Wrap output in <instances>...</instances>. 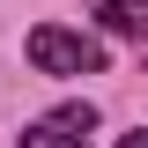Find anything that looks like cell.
Returning <instances> with one entry per match:
<instances>
[{
	"label": "cell",
	"instance_id": "cell-1",
	"mask_svg": "<svg viewBox=\"0 0 148 148\" xmlns=\"http://www.w3.org/2000/svg\"><path fill=\"white\" fill-rule=\"evenodd\" d=\"M30 67L37 74H104V45L67 22H37L30 30Z\"/></svg>",
	"mask_w": 148,
	"mask_h": 148
},
{
	"label": "cell",
	"instance_id": "cell-4",
	"mask_svg": "<svg viewBox=\"0 0 148 148\" xmlns=\"http://www.w3.org/2000/svg\"><path fill=\"white\" fill-rule=\"evenodd\" d=\"M119 148H148V126H133V133H126V141H119Z\"/></svg>",
	"mask_w": 148,
	"mask_h": 148
},
{
	"label": "cell",
	"instance_id": "cell-3",
	"mask_svg": "<svg viewBox=\"0 0 148 148\" xmlns=\"http://www.w3.org/2000/svg\"><path fill=\"white\" fill-rule=\"evenodd\" d=\"M96 22L111 37H126V45H148V0H89Z\"/></svg>",
	"mask_w": 148,
	"mask_h": 148
},
{
	"label": "cell",
	"instance_id": "cell-2",
	"mask_svg": "<svg viewBox=\"0 0 148 148\" xmlns=\"http://www.w3.org/2000/svg\"><path fill=\"white\" fill-rule=\"evenodd\" d=\"M89 133H96V111L89 104H59V111H45V119H30L15 141L22 148H96Z\"/></svg>",
	"mask_w": 148,
	"mask_h": 148
}]
</instances>
